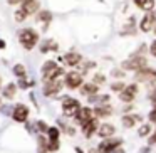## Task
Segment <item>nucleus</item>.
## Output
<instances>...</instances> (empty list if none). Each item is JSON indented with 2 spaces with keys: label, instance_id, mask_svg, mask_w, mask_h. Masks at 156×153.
I'll return each instance as SVG.
<instances>
[{
  "label": "nucleus",
  "instance_id": "f257e3e1",
  "mask_svg": "<svg viewBox=\"0 0 156 153\" xmlns=\"http://www.w3.org/2000/svg\"><path fill=\"white\" fill-rule=\"evenodd\" d=\"M19 37V42H20V46L25 49V51H32V49L37 46L39 42V34L37 31H34V29L27 27V29H20L17 34Z\"/></svg>",
  "mask_w": 156,
  "mask_h": 153
},
{
  "label": "nucleus",
  "instance_id": "f03ea898",
  "mask_svg": "<svg viewBox=\"0 0 156 153\" xmlns=\"http://www.w3.org/2000/svg\"><path fill=\"white\" fill-rule=\"evenodd\" d=\"M81 109V103L77 101V99L71 98V96H67V98L62 99V115L67 116V118H74L76 113Z\"/></svg>",
  "mask_w": 156,
  "mask_h": 153
},
{
  "label": "nucleus",
  "instance_id": "7ed1b4c3",
  "mask_svg": "<svg viewBox=\"0 0 156 153\" xmlns=\"http://www.w3.org/2000/svg\"><path fill=\"white\" fill-rule=\"evenodd\" d=\"M29 115H30V109H29V106L24 104V103H19V104L14 106L10 116H12V119H14L15 123H27Z\"/></svg>",
  "mask_w": 156,
  "mask_h": 153
},
{
  "label": "nucleus",
  "instance_id": "20e7f679",
  "mask_svg": "<svg viewBox=\"0 0 156 153\" xmlns=\"http://www.w3.org/2000/svg\"><path fill=\"white\" fill-rule=\"evenodd\" d=\"M122 140L121 138H106L104 141L99 143L98 153H114L118 148H121Z\"/></svg>",
  "mask_w": 156,
  "mask_h": 153
},
{
  "label": "nucleus",
  "instance_id": "39448f33",
  "mask_svg": "<svg viewBox=\"0 0 156 153\" xmlns=\"http://www.w3.org/2000/svg\"><path fill=\"white\" fill-rule=\"evenodd\" d=\"M64 84L67 86L69 89H79L82 84H84V81H82V74L77 72V71L67 72V74L64 76Z\"/></svg>",
  "mask_w": 156,
  "mask_h": 153
},
{
  "label": "nucleus",
  "instance_id": "423d86ee",
  "mask_svg": "<svg viewBox=\"0 0 156 153\" xmlns=\"http://www.w3.org/2000/svg\"><path fill=\"white\" fill-rule=\"evenodd\" d=\"M64 82L61 79H55V81H49V82H44V96L45 98H54L61 93Z\"/></svg>",
  "mask_w": 156,
  "mask_h": 153
},
{
  "label": "nucleus",
  "instance_id": "0eeeda50",
  "mask_svg": "<svg viewBox=\"0 0 156 153\" xmlns=\"http://www.w3.org/2000/svg\"><path fill=\"white\" fill-rule=\"evenodd\" d=\"M144 67H146V59L141 57V56H136V57L122 62V69H126V71H141Z\"/></svg>",
  "mask_w": 156,
  "mask_h": 153
},
{
  "label": "nucleus",
  "instance_id": "6e6552de",
  "mask_svg": "<svg viewBox=\"0 0 156 153\" xmlns=\"http://www.w3.org/2000/svg\"><path fill=\"white\" fill-rule=\"evenodd\" d=\"M94 118V109H91V108H87V106H81V109H79L77 113H76V116H74V119H76V123L77 125H84V123H87L89 119H92Z\"/></svg>",
  "mask_w": 156,
  "mask_h": 153
},
{
  "label": "nucleus",
  "instance_id": "1a4fd4ad",
  "mask_svg": "<svg viewBox=\"0 0 156 153\" xmlns=\"http://www.w3.org/2000/svg\"><path fill=\"white\" fill-rule=\"evenodd\" d=\"M136 94H138V84H128L119 93V99L124 103H131L136 98Z\"/></svg>",
  "mask_w": 156,
  "mask_h": 153
},
{
  "label": "nucleus",
  "instance_id": "9d476101",
  "mask_svg": "<svg viewBox=\"0 0 156 153\" xmlns=\"http://www.w3.org/2000/svg\"><path fill=\"white\" fill-rule=\"evenodd\" d=\"M98 128H99V121H98V118H96V116L81 126L82 135H84L86 138H91V136L94 135V133H98Z\"/></svg>",
  "mask_w": 156,
  "mask_h": 153
},
{
  "label": "nucleus",
  "instance_id": "9b49d317",
  "mask_svg": "<svg viewBox=\"0 0 156 153\" xmlns=\"http://www.w3.org/2000/svg\"><path fill=\"white\" fill-rule=\"evenodd\" d=\"M39 7H41V2H39V0H24L20 4V10L24 12L27 17L32 14H35V12L39 10Z\"/></svg>",
  "mask_w": 156,
  "mask_h": 153
},
{
  "label": "nucleus",
  "instance_id": "f8f14e48",
  "mask_svg": "<svg viewBox=\"0 0 156 153\" xmlns=\"http://www.w3.org/2000/svg\"><path fill=\"white\" fill-rule=\"evenodd\" d=\"M116 133V126L111 125V123H102V125H99L98 128V136H101V138H112Z\"/></svg>",
  "mask_w": 156,
  "mask_h": 153
},
{
  "label": "nucleus",
  "instance_id": "ddd939ff",
  "mask_svg": "<svg viewBox=\"0 0 156 153\" xmlns=\"http://www.w3.org/2000/svg\"><path fill=\"white\" fill-rule=\"evenodd\" d=\"M62 74H64V69H62L61 66H55V67L49 69L47 72H44V74H42V81H44V82L55 81V79H59Z\"/></svg>",
  "mask_w": 156,
  "mask_h": 153
},
{
  "label": "nucleus",
  "instance_id": "4468645a",
  "mask_svg": "<svg viewBox=\"0 0 156 153\" xmlns=\"http://www.w3.org/2000/svg\"><path fill=\"white\" fill-rule=\"evenodd\" d=\"M154 24H156L154 14H153V12H148V14H146L144 17L141 19V24H139V29H141L143 32H149L153 27H154Z\"/></svg>",
  "mask_w": 156,
  "mask_h": 153
},
{
  "label": "nucleus",
  "instance_id": "2eb2a0df",
  "mask_svg": "<svg viewBox=\"0 0 156 153\" xmlns=\"http://www.w3.org/2000/svg\"><path fill=\"white\" fill-rule=\"evenodd\" d=\"M112 115V106L108 104V103H102V104H98L94 108V116L96 118H108V116Z\"/></svg>",
  "mask_w": 156,
  "mask_h": 153
},
{
  "label": "nucleus",
  "instance_id": "dca6fc26",
  "mask_svg": "<svg viewBox=\"0 0 156 153\" xmlns=\"http://www.w3.org/2000/svg\"><path fill=\"white\" fill-rule=\"evenodd\" d=\"M62 61H64L69 67H74V66H77L79 62L82 61V56L79 54V52H67V54L62 57Z\"/></svg>",
  "mask_w": 156,
  "mask_h": 153
},
{
  "label": "nucleus",
  "instance_id": "f3484780",
  "mask_svg": "<svg viewBox=\"0 0 156 153\" xmlns=\"http://www.w3.org/2000/svg\"><path fill=\"white\" fill-rule=\"evenodd\" d=\"M121 121H122V126H124V128H133L134 125L141 123L143 118L139 115H124L121 118Z\"/></svg>",
  "mask_w": 156,
  "mask_h": 153
},
{
  "label": "nucleus",
  "instance_id": "a211bd4d",
  "mask_svg": "<svg viewBox=\"0 0 156 153\" xmlns=\"http://www.w3.org/2000/svg\"><path fill=\"white\" fill-rule=\"evenodd\" d=\"M79 89H81L82 96H89V98H91V96H96L99 91L98 84H94V82H86V84H82Z\"/></svg>",
  "mask_w": 156,
  "mask_h": 153
},
{
  "label": "nucleus",
  "instance_id": "6ab92c4d",
  "mask_svg": "<svg viewBox=\"0 0 156 153\" xmlns=\"http://www.w3.org/2000/svg\"><path fill=\"white\" fill-rule=\"evenodd\" d=\"M138 81H151V79L156 78V71H153V69L149 67H144L141 69V71H138Z\"/></svg>",
  "mask_w": 156,
  "mask_h": 153
},
{
  "label": "nucleus",
  "instance_id": "aec40b11",
  "mask_svg": "<svg viewBox=\"0 0 156 153\" xmlns=\"http://www.w3.org/2000/svg\"><path fill=\"white\" fill-rule=\"evenodd\" d=\"M154 4L156 0H134L136 7H139L141 10H146V12H151L154 9Z\"/></svg>",
  "mask_w": 156,
  "mask_h": 153
},
{
  "label": "nucleus",
  "instance_id": "412c9836",
  "mask_svg": "<svg viewBox=\"0 0 156 153\" xmlns=\"http://www.w3.org/2000/svg\"><path fill=\"white\" fill-rule=\"evenodd\" d=\"M15 93H17V84H15V82H9L4 88V91H2V96H4L5 99H14Z\"/></svg>",
  "mask_w": 156,
  "mask_h": 153
},
{
  "label": "nucleus",
  "instance_id": "4be33fe9",
  "mask_svg": "<svg viewBox=\"0 0 156 153\" xmlns=\"http://www.w3.org/2000/svg\"><path fill=\"white\" fill-rule=\"evenodd\" d=\"M37 20L39 22H44L45 24V29H47V25H49V22L52 20V14L49 10H41L37 14Z\"/></svg>",
  "mask_w": 156,
  "mask_h": 153
},
{
  "label": "nucleus",
  "instance_id": "5701e85b",
  "mask_svg": "<svg viewBox=\"0 0 156 153\" xmlns=\"http://www.w3.org/2000/svg\"><path fill=\"white\" fill-rule=\"evenodd\" d=\"M59 138H61V129H59L57 126H49V129H47V140L54 141V140H59Z\"/></svg>",
  "mask_w": 156,
  "mask_h": 153
},
{
  "label": "nucleus",
  "instance_id": "b1692460",
  "mask_svg": "<svg viewBox=\"0 0 156 153\" xmlns=\"http://www.w3.org/2000/svg\"><path fill=\"white\" fill-rule=\"evenodd\" d=\"M35 129L39 131V135H47L49 126H47V123H45V121L39 119V121H35Z\"/></svg>",
  "mask_w": 156,
  "mask_h": 153
},
{
  "label": "nucleus",
  "instance_id": "393cba45",
  "mask_svg": "<svg viewBox=\"0 0 156 153\" xmlns=\"http://www.w3.org/2000/svg\"><path fill=\"white\" fill-rule=\"evenodd\" d=\"M55 49H57V44H54V42L51 41V39H49V41H45L44 44L41 46V51L42 52H49V51H55Z\"/></svg>",
  "mask_w": 156,
  "mask_h": 153
},
{
  "label": "nucleus",
  "instance_id": "a878e982",
  "mask_svg": "<svg viewBox=\"0 0 156 153\" xmlns=\"http://www.w3.org/2000/svg\"><path fill=\"white\" fill-rule=\"evenodd\" d=\"M14 74L17 76L19 79H20V78H25L27 71H25V67H24L22 64H15V66H14Z\"/></svg>",
  "mask_w": 156,
  "mask_h": 153
},
{
  "label": "nucleus",
  "instance_id": "bb28decb",
  "mask_svg": "<svg viewBox=\"0 0 156 153\" xmlns=\"http://www.w3.org/2000/svg\"><path fill=\"white\" fill-rule=\"evenodd\" d=\"M59 148H61V141H59V140H54V141H51V140H49V143H47V151L49 153L57 151Z\"/></svg>",
  "mask_w": 156,
  "mask_h": 153
},
{
  "label": "nucleus",
  "instance_id": "cd10ccee",
  "mask_svg": "<svg viewBox=\"0 0 156 153\" xmlns=\"http://www.w3.org/2000/svg\"><path fill=\"white\" fill-rule=\"evenodd\" d=\"M151 133V125H141L138 129V135L139 136H148Z\"/></svg>",
  "mask_w": 156,
  "mask_h": 153
},
{
  "label": "nucleus",
  "instance_id": "c85d7f7f",
  "mask_svg": "<svg viewBox=\"0 0 156 153\" xmlns=\"http://www.w3.org/2000/svg\"><path fill=\"white\" fill-rule=\"evenodd\" d=\"M148 93L151 94V98L156 96V78L151 79V81H148Z\"/></svg>",
  "mask_w": 156,
  "mask_h": 153
},
{
  "label": "nucleus",
  "instance_id": "c756f323",
  "mask_svg": "<svg viewBox=\"0 0 156 153\" xmlns=\"http://www.w3.org/2000/svg\"><path fill=\"white\" fill-rule=\"evenodd\" d=\"M14 19H15L17 22H24L25 19H27V15H25L24 12H22L20 9H19V10H15V14H14Z\"/></svg>",
  "mask_w": 156,
  "mask_h": 153
},
{
  "label": "nucleus",
  "instance_id": "7c9ffc66",
  "mask_svg": "<svg viewBox=\"0 0 156 153\" xmlns=\"http://www.w3.org/2000/svg\"><path fill=\"white\" fill-rule=\"evenodd\" d=\"M55 66H57V64H55V62H54V61H47V62H44V66H42V69H41V72H42V74H44V72H47V71H49V69H52V67H55Z\"/></svg>",
  "mask_w": 156,
  "mask_h": 153
},
{
  "label": "nucleus",
  "instance_id": "2f4dec72",
  "mask_svg": "<svg viewBox=\"0 0 156 153\" xmlns=\"http://www.w3.org/2000/svg\"><path fill=\"white\" fill-rule=\"evenodd\" d=\"M104 81H106V76L104 74H96L94 78H92V82H94V84H104Z\"/></svg>",
  "mask_w": 156,
  "mask_h": 153
},
{
  "label": "nucleus",
  "instance_id": "473e14b6",
  "mask_svg": "<svg viewBox=\"0 0 156 153\" xmlns=\"http://www.w3.org/2000/svg\"><path fill=\"white\" fill-rule=\"evenodd\" d=\"M124 88H126V86L122 84V82H112V84H111V89H112V91H118V93H121Z\"/></svg>",
  "mask_w": 156,
  "mask_h": 153
},
{
  "label": "nucleus",
  "instance_id": "72a5a7b5",
  "mask_svg": "<svg viewBox=\"0 0 156 153\" xmlns=\"http://www.w3.org/2000/svg\"><path fill=\"white\" fill-rule=\"evenodd\" d=\"M32 84H34V82H27V79H25V78L19 79V86H20L22 89H27V86H32Z\"/></svg>",
  "mask_w": 156,
  "mask_h": 153
},
{
  "label": "nucleus",
  "instance_id": "f704fd0d",
  "mask_svg": "<svg viewBox=\"0 0 156 153\" xmlns=\"http://www.w3.org/2000/svg\"><path fill=\"white\" fill-rule=\"evenodd\" d=\"M148 119L151 123H156V108H153L151 111H149V115H148Z\"/></svg>",
  "mask_w": 156,
  "mask_h": 153
},
{
  "label": "nucleus",
  "instance_id": "c9c22d12",
  "mask_svg": "<svg viewBox=\"0 0 156 153\" xmlns=\"http://www.w3.org/2000/svg\"><path fill=\"white\" fill-rule=\"evenodd\" d=\"M149 52H151V54L156 57V39L151 42V46H149Z\"/></svg>",
  "mask_w": 156,
  "mask_h": 153
},
{
  "label": "nucleus",
  "instance_id": "e433bc0d",
  "mask_svg": "<svg viewBox=\"0 0 156 153\" xmlns=\"http://www.w3.org/2000/svg\"><path fill=\"white\" fill-rule=\"evenodd\" d=\"M149 145H156V129L151 136H149Z\"/></svg>",
  "mask_w": 156,
  "mask_h": 153
},
{
  "label": "nucleus",
  "instance_id": "4c0bfd02",
  "mask_svg": "<svg viewBox=\"0 0 156 153\" xmlns=\"http://www.w3.org/2000/svg\"><path fill=\"white\" fill-rule=\"evenodd\" d=\"M24 0H7V4L9 5H17V4H22Z\"/></svg>",
  "mask_w": 156,
  "mask_h": 153
},
{
  "label": "nucleus",
  "instance_id": "58836bf2",
  "mask_svg": "<svg viewBox=\"0 0 156 153\" xmlns=\"http://www.w3.org/2000/svg\"><path fill=\"white\" fill-rule=\"evenodd\" d=\"M131 109H133V106H131V104L124 106V113H126V111H131Z\"/></svg>",
  "mask_w": 156,
  "mask_h": 153
},
{
  "label": "nucleus",
  "instance_id": "ea45409f",
  "mask_svg": "<svg viewBox=\"0 0 156 153\" xmlns=\"http://www.w3.org/2000/svg\"><path fill=\"white\" fill-rule=\"evenodd\" d=\"M0 49H5V42L2 41V39H0Z\"/></svg>",
  "mask_w": 156,
  "mask_h": 153
},
{
  "label": "nucleus",
  "instance_id": "a19ab883",
  "mask_svg": "<svg viewBox=\"0 0 156 153\" xmlns=\"http://www.w3.org/2000/svg\"><path fill=\"white\" fill-rule=\"evenodd\" d=\"M76 153H84V151H82V150L79 148V146H76Z\"/></svg>",
  "mask_w": 156,
  "mask_h": 153
},
{
  "label": "nucleus",
  "instance_id": "79ce46f5",
  "mask_svg": "<svg viewBox=\"0 0 156 153\" xmlns=\"http://www.w3.org/2000/svg\"><path fill=\"white\" fill-rule=\"evenodd\" d=\"M153 108H156V96L153 98Z\"/></svg>",
  "mask_w": 156,
  "mask_h": 153
},
{
  "label": "nucleus",
  "instance_id": "37998d69",
  "mask_svg": "<svg viewBox=\"0 0 156 153\" xmlns=\"http://www.w3.org/2000/svg\"><path fill=\"white\" fill-rule=\"evenodd\" d=\"M0 108H2V98H0Z\"/></svg>",
  "mask_w": 156,
  "mask_h": 153
},
{
  "label": "nucleus",
  "instance_id": "c03bdc74",
  "mask_svg": "<svg viewBox=\"0 0 156 153\" xmlns=\"http://www.w3.org/2000/svg\"><path fill=\"white\" fill-rule=\"evenodd\" d=\"M153 29H154V32H156V24H154V27H153Z\"/></svg>",
  "mask_w": 156,
  "mask_h": 153
},
{
  "label": "nucleus",
  "instance_id": "a18cd8bd",
  "mask_svg": "<svg viewBox=\"0 0 156 153\" xmlns=\"http://www.w3.org/2000/svg\"><path fill=\"white\" fill-rule=\"evenodd\" d=\"M0 84H2V78H0Z\"/></svg>",
  "mask_w": 156,
  "mask_h": 153
}]
</instances>
